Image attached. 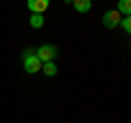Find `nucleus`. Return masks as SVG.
I'll return each mask as SVG.
<instances>
[{
	"label": "nucleus",
	"mask_w": 131,
	"mask_h": 123,
	"mask_svg": "<svg viewBox=\"0 0 131 123\" xmlns=\"http://www.w3.org/2000/svg\"><path fill=\"white\" fill-rule=\"evenodd\" d=\"M26 7L31 13H44L50 7V0H26Z\"/></svg>",
	"instance_id": "nucleus-4"
},
{
	"label": "nucleus",
	"mask_w": 131,
	"mask_h": 123,
	"mask_svg": "<svg viewBox=\"0 0 131 123\" xmlns=\"http://www.w3.org/2000/svg\"><path fill=\"white\" fill-rule=\"evenodd\" d=\"M22 66H24V71H26L28 75H35V73H39V71H42V61L37 59L35 51L26 48V51L22 53Z\"/></svg>",
	"instance_id": "nucleus-1"
},
{
	"label": "nucleus",
	"mask_w": 131,
	"mask_h": 123,
	"mask_svg": "<svg viewBox=\"0 0 131 123\" xmlns=\"http://www.w3.org/2000/svg\"><path fill=\"white\" fill-rule=\"evenodd\" d=\"M118 13L125 15V18H129V13H131V0H120V5H118Z\"/></svg>",
	"instance_id": "nucleus-8"
},
{
	"label": "nucleus",
	"mask_w": 131,
	"mask_h": 123,
	"mask_svg": "<svg viewBox=\"0 0 131 123\" xmlns=\"http://www.w3.org/2000/svg\"><path fill=\"white\" fill-rule=\"evenodd\" d=\"M120 13H118V9H112V11H105V15L101 18V22H103V27L107 29H116L118 24H120Z\"/></svg>",
	"instance_id": "nucleus-3"
},
{
	"label": "nucleus",
	"mask_w": 131,
	"mask_h": 123,
	"mask_svg": "<svg viewBox=\"0 0 131 123\" xmlns=\"http://www.w3.org/2000/svg\"><path fill=\"white\" fill-rule=\"evenodd\" d=\"M57 71H59V68L55 66V61H46V64H42V73H44L46 77H55Z\"/></svg>",
	"instance_id": "nucleus-6"
},
{
	"label": "nucleus",
	"mask_w": 131,
	"mask_h": 123,
	"mask_svg": "<svg viewBox=\"0 0 131 123\" xmlns=\"http://www.w3.org/2000/svg\"><path fill=\"white\" fill-rule=\"evenodd\" d=\"M120 24H122V29H125V33H131V20L129 18H122Z\"/></svg>",
	"instance_id": "nucleus-9"
},
{
	"label": "nucleus",
	"mask_w": 131,
	"mask_h": 123,
	"mask_svg": "<svg viewBox=\"0 0 131 123\" xmlns=\"http://www.w3.org/2000/svg\"><path fill=\"white\" fill-rule=\"evenodd\" d=\"M28 24H31L33 29H42L44 27V15L42 13H33L31 18H28Z\"/></svg>",
	"instance_id": "nucleus-7"
},
{
	"label": "nucleus",
	"mask_w": 131,
	"mask_h": 123,
	"mask_svg": "<svg viewBox=\"0 0 131 123\" xmlns=\"http://www.w3.org/2000/svg\"><path fill=\"white\" fill-rule=\"evenodd\" d=\"M57 53H59V48H57L55 44H42V46L35 51V55H37V59L42 61V64H46V61H52V59H55Z\"/></svg>",
	"instance_id": "nucleus-2"
},
{
	"label": "nucleus",
	"mask_w": 131,
	"mask_h": 123,
	"mask_svg": "<svg viewBox=\"0 0 131 123\" xmlns=\"http://www.w3.org/2000/svg\"><path fill=\"white\" fill-rule=\"evenodd\" d=\"M72 7L77 13H88L92 9V0H72Z\"/></svg>",
	"instance_id": "nucleus-5"
}]
</instances>
